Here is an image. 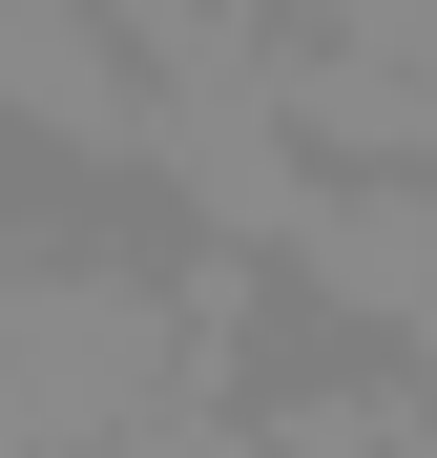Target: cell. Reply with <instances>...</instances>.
<instances>
[{
    "label": "cell",
    "instance_id": "1",
    "mask_svg": "<svg viewBox=\"0 0 437 458\" xmlns=\"http://www.w3.org/2000/svg\"><path fill=\"white\" fill-rule=\"evenodd\" d=\"M188 396V271L0 208V458H84Z\"/></svg>",
    "mask_w": 437,
    "mask_h": 458
},
{
    "label": "cell",
    "instance_id": "2",
    "mask_svg": "<svg viewBox=\"0 0 437 458\" xmlns=\"http://www.w3.org/2000/svg\"><path fill=\"white\" fill-rule=\"evenodd\" d=\"M271 271L313 292V313H354L375 354H416L437 334V167H313L291 229H271Z\"/></svg>",
    "mask_w": 437,
    "mask_h": 458
},
{
    "label": "cell",
    "instance_id": "3",
    "mask_svg": "<svg viewBox=\"0 0 437 458\" xmlns=\"http://www.w3.org/2000/svg\"><path fill=\"white\" fill-rule=\"evenodd\" d=\"M0 125L63 146V167H125L146 146V63L105 42V0H0Z\"/></svg>",
    "mask_w": 437,
    "mask_h": 458
}]
</instances>
